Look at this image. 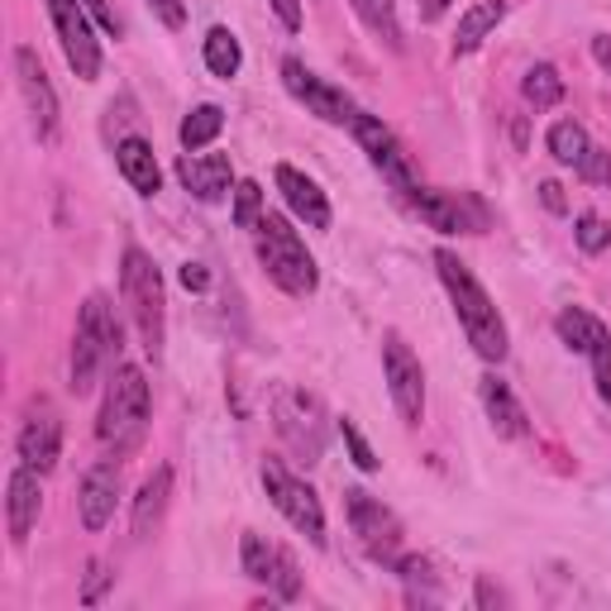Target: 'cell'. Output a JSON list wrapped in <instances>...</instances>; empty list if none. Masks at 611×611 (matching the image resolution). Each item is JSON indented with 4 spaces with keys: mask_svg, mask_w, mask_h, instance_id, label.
Listing matches in <instances>:
<instances>
[{
    "mask_svg": "<svg viewBox=\"0 0 611 611\" xmlns=\"http://www.w3.org/2000/svg\"><path fill=\"white\" fill-rule=\"evenodd\" d=\"M540 201L550 205L554 215H564V211H568V201H564V187H559V181H540Z\"/></svg>",
    "mask_w": 611,
    "mask_h": 611,
    "instance_id": "obj_43",
    "label": "cell"
},
{
    "mask_svg": "<svg viewBox=\"0 0 611 611\" xmlns=\"http://www.w3.org/2000/svg\"><path fill=\"white\" fill-rule=\"evenodd\" d=\"M62 459V421L48 407H38L20 431V463L38 468V473H54Z\"/></svg>",
    "mask_w": 611,
    "mask_h": 611,
    "instance_id": "obj_16",
    "label": "cell"
},
{
    "mask_svg": "<svg viewBox=\"0 0 611 611\" xmlns=\"http://www.w3.org/2000/svg\"><path fill=\"white\" fill-rule=\"evenodd\" d=\"M38 506H44V492H38V468L20 463L5 483V516H10V540L24 544L38 521Z\"/></svg>",
    "mask_w": 611,
    "mask_h": 611,
    "instance_id": "obj_18",
    "label": "cell"
},
{
    "mask_svg": "<svg viewBox=\"0 0 611 611\" xmlns=\"http://www.w3.org/2000/svg\"><path fill=\"white\" fill-rule=\"evenodd\" d=\"M435 268H439V282H445V292L454 302V316H459L468 344L478 349V359L502 363L506 354H512V344H506V325L497 316V306H492V296L483 292V282L473 278V268H468L459 254H449V249L435 254Z\"/></svg>",
    "mask_w": 611,
    "mask_h": 611,
    "instance_id": "obj_1",
    "label": "cell"
},
{
    "mask_svg": "<svg viewBox=\"0 0 611 611\" xmlns=\"http://www.w3.org/2000/svg\"><path fill=\"white\" fill-rule=\"evenodd\" d=\"M82 5H86V15H91V20H96V24H101V30H106V34H115V38H120V20H115V10L106 5V0H82Z\"/></svg>",
    "mask_w": 611,
    "mask_h": 611,
    "instance_id": "obj_37",
    "label": "cell"
},
{
    "mask_svg": "<svg viewBox=\"0 0 611 611\" xmlns=\"http://www.w3.org/2000/svg\"><path fill=\"white\" fill-rule=\"evenodd\" d=\"M181 287H187V292H205V287H211V272H205L201 263H187V268H181Z\"/></svg>",
    "mask_w": 611,
    "mask_h": 611,
    "instance_id": "obj_42",
    "label": "cell"
},
{
    "mask_svg": "<svg viewBox=\"0 0 611 611\" xmlns=\"http://www.w3.org/2000/svg\"><path fill=\"white\" fill-rule=\"evenodd\" d=\"M115 497H120V468H115L110 459L91 463L82 473V487H77V512H82V526L91 530V536L110 526Z\"/></svg>",
    "mask_w": 611,
    "mask_h": 611,
    "instance_id": "obj_15",
    "label": "cell"
},
{
    "mask_svg": "<svg viewBox=\"0 0 611 611\" xmlns=\"http://www.w3.org/2000/svg\"><path fill=\"white\" fill-rule=\"evenodd\" d=\"M344 506H349V526H354V536L363 540V550L373 559H392L397 544H401V521L378 497H368L363 487H349L344 492Z\"/></svg>",
    "mask_w": 611,
    "mask_h": 611,
    "instance_id": "obj_12",
    "label": "cell"
},
{
    "mask_svg": "<svg viewBox=\"0 0 611 611\" xmlns=\"http://www.w3.org/2000/svg\"><path fill=\"white\" fill-rule=\"evenodd\" d=\"M263 487H268L272 506H278V512L292 521V530H302V536L320 550V544H325V506H320L316 492H310L302 478H292L278 459L263 463Z\"/></svg>",
    "mask_w": 611,
    "mask_h": 611,
    "instance_id": "obj_6",
    "label": "cell"
},
{
    "mask_svg": "<svg viewBox=\"0 0 611 611\" xmlns=\"http://www.w3.org/2000/svg\"><path fill=\"white\" fill-rule=\"evenodd\" d=\"M349 5L359 10V20L368 24V30L378 34L387 48H401V24H397V5H392V0H349Z\"/></svg>",
    "mask_w": 611,
    "mask_h": 611,
    "instance_id": "obj_29",
    "label": "cell"
},
{
    "mask_svg": "<svg viewBox=\"0 0 611 611\" xmlns=\"http://www.w3.org/2000/svg\"><path fill=\"white\" fill-rule=\"evenodd\" d=\"M445 10H449V0H421V15H425V20H439Z\"/></svg>",
    "mask_w": 611,
    "mask_h": 611,
    "instance_id": "obj_46",
    "label": "cell"
},
{
    "mask_svg": "<svg viewBox=\"0 0 611 611\" xmlns=\"http://www.w3.org/2000/svg\"><path fill=\"white\" fill-rule=\"evenodd\" d=\"M177 177L197 201H225V191L234 181V167H230L225 153H181Z\"/></svg>",
    "mask_w": 611,
    "mask_h": 611,
    "instance_id": "obj_17",
    "label": "cell"
},
{
    "mask_svg": "<svg viewBox=\"0 0 611 611\" xmlns=\"http://www.w3.org/2000/svg\"><path fill=\"white\" fill-rule=\"evenodd\" d=\"M578 177L592 181V187H611V153L592 144L588 153H583V163H578Z\"/></svg>",
    "mask_w": 611,
    "mask_h": 611,
    "instance_id": "obj_35",
    "label": "cell"
},
{
    "mask_svg": "<svg viewBox=\"0 0 611 611\" xmlns=\"http://www.w3.org/2000/svg\"><path fill=\"white\" fill-rule=\"evenodd\" d=\"M407 205L439 234H483L478 230V220H468V211L483 215V205H473L468 197H454V191H435V187H421V181H415Z\"/></svg>",
    "mask_w": 611,
    "mask_h": 611,
    "instance_id": "obj_13",
    "label": "cell"
},
{
    "mask_svg": "<svg viewBox=\"0 0 611 611\" xmlns=\"http://www.w3.org/2000/svg\"><path fill=\"white\" fill-rule=\"evenodd\" d=\"M521 91H526V101L536 110H550V106H559V101H564V77H559V68H550V62H536V68L526 72Z\"/></svg>",
    "mask_w": 611,
    "mask_h": 611,
    "instance_id": "obj_28",
    "label": "cell"
},
{
    "mask_svg": "<svg viewBox=\"0 0 611 611\" xmlns=\"http://www.w3.org/2000/svg\"><path fill=\"white\" fill-rule=\"evenodd\" d=\"M588 149H592V144H588V129H583L578 120H554V125H550V153H554V163L578 167Z\"/></svg>",
    "mask_w": 611,
    "mask_h": 611,
    "instance_id": "obj_27",
    "label": "cell"
},
{
    "mask_svg": "<svg viewBox=\"0 0 611 611\" xmlns=\"http://www.w3.org/2000/svg\"><path fill=\"white\" fill-rule=\"evenodd\" d=\"M592 378H597V397L602 401H611V344H602V349H592Z\"/></svg>",
    "mask_w": 611,
    "mask_h": 611,
    "instance_id": "obj_36",
    "label": "cell"
},
{
    "mask_svg": "<svg viewBox=\"0 0 611 611\" xmlns=\"http://www.w3.org/2000/svg\"><path fill=\"white\" fill-rule=\"evenodd\" d=\"M258 220H263V187H258V181H239V187H234V225L254 230Z\"/></svg>",
    "mask_w": 611,
    "mask_h": 611,
    "instance_id": "obj_31",
    "label": "cell"
},
{
    "mask_svg": "<svg viewBox=\"0 0 611 611\" xmlns=\"http://www.w3.org/2000/svg\"><path fill=\"white\" fill-rule=\"evenodd\" d=\"M282 82H287L292 96L302 101V106H306L310 115H320L325 125H349V120L359 115V110H354V101H349L340 86H330L325 77L310 72L302 58H287V62H282Z\"/></svg>",
    "mask_w": 611,
    "mask_h": 611,
    "instance_id": "obj_11",
    "label": "cell"
},
{
    "mask_svg": "<svg viewBox=\"0 0 611 611\" xmlns=\"http://www.w3.org/2000/svg\"><path fill=\"white\" fill-rule=\"evenodd\" d=\"M153 10H158V20L167 30H181V24H187V5H181V0H153Z\"/></svg>",
    "mask_w": 611,
    "mask_h": 611,
    "instance_id": "obj_39",
    "label": "cell"
},
{
    "mask_svg": "<svg viewBox=\"0 0 611 611\" xmlns=\"http://www.w3.org/2000/svg\"><path fill=\"white\" fill-rule=\"evenodd\" d=\"M15 72H20L24 101H30L38 139H58V96H54V82H48V72H44L34 48H15Z\"/></svg>",
    "mask_w": 611,
    "mask_h": 611,
    "instance_id": "obj_14",
    "label": "cell"
},
{
    "mask_svg": "<svg viewBox=\"0 0 611 611\" xmlns=\"http://www.w3.org/2000/svg\"><path fill=\"white\" fill-rule=\"evenodd\" d=\"M554 330H559V340H564L568 349H574V354H592V349H602V344H611L607 325L597 320V316H588V310H578V306L559 310Z\"/></svg>",
    "mask_w": 611,
    "mask_h": 611,
    "instance_id": "obj_24",
    "label": "cell"
},
{
    "mask_svg": "<svg viewBox=\"0 0 611 611\" xmlns=\"http://www.w3.org/2000/svg\"><path fill=\"white\" fill-rule=\"evenodd\" d=\"M272 15L282 20V30H302V0H272Z\"/></svg>",
    "mask_w": 611,
    "mask_h": 611,
    "instance_id": "obj_38",
    "label": "cell"
},
{
    "mask_svg": "<svg viewBox=\"0 0 611 611\" xmlns=\"http://www.w3.org/2000/svg\"><path fill=\"white\" fill-rule=\"evenodd\" d=\"M502 588H492V578H478V607H502Z\"/></svg>",
    "mask_w": 611,
    "mask_h": 611,
    "instance_id": "obj_44",
    "label": "cell"
},
{
    "mask_svg": "<svg viewBox=\"0 0 611 611\" xmlns=\"http://www.w3.org/2000/svg\"><path fill=\"white\" fill-rule=\"evenodd\" d=\"M149 431V378L134 363H120L106 387V407L96 421V439L115 454H129Z\"/></svg>",
    "mask_w": 611,
    "mask_h": 611,
    "instance_id": "obj_2",
    "label": "cell"
},
{
    "mask_svg": "<svg viewBox=\"0 0 611 611\" xmlns=\"http://www.w3.org/2000/svg\"><path fill=\"white\" fill-rule=\"evenodd\" d=\"M115 163H120L125 181L139 191V197H158L163 173H158V158H153V149L144 144V139H120V149H115Z\"/></svg>",
    "mask_w": 611,
    "mask_h": 611,
    "instance_id": "obj_22",
    "label": "cell"
},
{
    "mask_svg": "<svg viewBox=\"0 0 611 611\" xmlns=\"http://www.w3.org/2000/svg\"><path fill=\"white\" fill-rule=\"evenodd\" d=\"M48 15H54V30H58V44L68 54L72 72L82 82H96L101 77V44L91 34V15L82 0H48Z\"/></svg>",
    "mask_w": 611,
    "mask_h": 611,
    "instance_id": "obj_9",
    "label": "cell"
},
{
    "mask_svg": "<svg viewBox=\"0 0 611 611\" xmlns=\"http://www.w3.org/2000/svg\"><path fill=\"white\" fill-rule=\"evenodd\" d=\"M106 583H110V574L101 564H91V578H86V592H82V602L91 607V602H101V592H106Z\"/></svg>",
    "mask_w": 611,
    "mask_h": 611,
    "instance_id": "obj_41",
    "label": "cell"
},
{
    "mask_svg": "<svg viewBox=\"0 0 611 611\" xmlns=\"http://www.w3.org/2000/svg\"><path fill=\"white\" fill-rule=\"evenodd\" d=\"M120 349V325H115L106 296H86L82 316H77V334H72V392L82 397L96 387L106 359Z\"/></svg>",
    "mask_w": 611,
    "mask_h": 611,
    "instance_id": "obj_5",
    "label": "cell"
},
{
    "mask_svg": "<svg viewBox=\"0 0 611 611\" xmlns=\"http://www.w3.org/2000/svg\"><path fill=\"white\" fill-rule=\"evenodd\" d=\"M574 239H578V249L583 254H602V249H611V225L602 215H578V225H574Z\"/></svg>",
    "mask_w": 611,
    "mask_h": 611,
    "instance_id": "obj_32",
    "label": "cell"
},
{
    "mask_svg": "<svg viewBox=\"0 0 611 611\" xmlns=\"http://www.w3.org/2000/svg\"><path fill=\"white\" fill-rule=\"evenodd\" d=\"M349 129H354V139L363 144V153L373 158V167L383 173L387 187H392L397 197H411V191H415V173H411V158H407V149L397 144L392 129H387L378 115H363V110L349 120Z\"/></svg>",
    "mask_w": 611,
    "mask_h": 611,
    "instance_id": "obj_8",
    "label": "cell"
},
{
    "mask_svg": "<svg viewBox=\"0 0 611 611\" xmlns=\"http://www.w3.org/2000/svg\"><path fill=\"white\" fill-rule=\"evenodd\" d=\"M397 574L407 583H421V578H431V564H425V559H415V554H407V559H397Z\"/></svg>",
    "mask_w": 611,
    "mask_h": 611,
    "instance_id": "obj_40",
    "label": "cell"
},
{
    "mask_svg": "<svg viewBox=\"0 0 611 611\" xmlns=\"http://www.w3.org/2000/svg\"><path fill=\"white\" fill-rule=\"evenodd\" d=\"M592 58H597V68H602V72H611V34L592 38Z\"/></svg>",
    "mask_w": 611,
    "mask_h": 611,
    "instance_id": "obj_45",
    "label": "cell"
},
{
    "mask_svg": "<svg viewBox=\"0 0 611 611\" xmlns=\"http://www.w3.org/2000/svg\"><path fill=\"white\" fill-rule=\"evenodd\" d=\"M120 292H125V306L129 316H134V330L139 340H144V349L153 359L163 354V278L158 268H153V258L139 249V244H129L125 249V268H120Z\"/></svg>",
    "mask_w": 611,
    "mask_h": 611,
    "instance_id": "obj_4",
    "label": "cell"
},
{
    "mask_svg": "<svg viewBox=\"0 0 611 611\" xmlns=\"http://www.w3.org/2000/svg\"><path fill=\"white\" fill-rule=\"evenodd\" d=\"M506 20V0H478V5L463 10L459 20V34H454V54H473V48H483V38L497 30Z\"/></svg>",
    "mask_w": 611,
    "mask_h": 611,
    "instance_id": "obj_23",
    "label": "cell"
},
{
    "mask_svg": "<svg viewBox=\"0 0 611 611\" xmlns=\"http://www.w3.org/2000/svg\"><path fill=\"white\" fill-rule=\"evenodd\" d=\"M272 415H278V435L287 439V445L302 454L306 463L320 459L325 449V425H320V401L306 397V392H292V387H282L278 401H272Z\"/></svg>",
    "mask_w": 611,
    "mask_h": 611,
    "instance_id": "obj_10",
    "label": "cell"
},
{
    "mask_svg": "<svg viewBox=\"0 0 611 611\" xmlns=\"http://www.w3.org/2000/svg\"><path fill=\"white\" fill-rule=\"evenodd\" d=\"M205 68H211L220 82L239 77V68H244V48H239V38H234L225 24H215V30L205 34Z\"/></svg>",
    "mask_w": 611,
    "mask_h": 611,
    "instance_id": "obj_25",
    "label": "cell"
},
{
    "mask_svg": "<svg viewBox=\"0 0 611 611\" xmlns=\"http://www.w3.org/2000/svg\"><path fill=\"white\" fill-rule=\"evenodd\" d=\"M239 564H244V578L254 583H272V574H278V550L263 540V536H244L239 540Z\"/></svg>",
    "mask_w": 611,
    "mask_h": 611,
    "instance_id": "obj_30",
    "label": "cell"
},
{
    "mask_svg": "<svg viewBox=\"0 0 611 611\" xmlns=\"http://www.w3.org/2000/svg\"><path fill=\"white\" fill-rule=\"evenodd\" d=\"M483 411H487V421H492V431L497 435H506V439H526L530 435V421H526V407L516 401V392L506 387L497 373H487L483 378Z\"/></svg>",
    "mask_w": 611,
    "mask_h": 611,
    "instance_id": "obj_20",
    "label": "cell"
},
{
    "mask_svg": "<svg viewBox=\"0 0 611 611\" xmlns=\"http://www.w3.org/2000/svg\"><path fill=\"white\" fill-rule=\"evenodd\" d=\"M340 435H344V445H349V459H354L363 473H378V454H373V445L363 439V431L349 421V415H340Z\"/></svg>",
    "mask_w": 611,
    "mask_h": 611,
    "instance_id": "obj_33",
    "label": "cell"
},
{
    "mask_svg": "<svg viewBox=\"0 0 611 611\" xmlns=\"http://www.w3.org/2000/svg\"><path fill=\"white\" fill-rule=\"evenodd\" d=\"M167 497H173V468L158 463L144 478L139 497H134V540H149L153 536V526H158L163 512H167Z\"/></svg>",
    "mask_w": 611,
    "mask_h": 611,
    "instance_id": "obj_21",
    "label": "cell"
},
{
    "mask_svg": "<svg viewBox=\"0 0 611 611\" xmlns=\"http://www.w3.org/2000/svg\"><path fill=\"white\" fill-rule=\"evenodd\" d=\"M272 588H278L282 602H296V597H302V574H296V559L287 550H278V574H272Z\"/></svg>",
    "mask_w": 611,
    "mask_h": 611,
    "instance_id": "obj_34",
    "label": "cell"
},
{
    "mask_svg": "<svg viewBox=\"0 0 611 611\" xmlns=\"http://www.w3.org/2000/svg\"><path fill=\"white\" fill-rule=\"evenodd\" d=\"M383 378H387V392H392V407L401 421L421 425L425 421V373L401 334H387L383 340Z\"/></svg>",
    "mask_w": 611,
    "mask_h": 611,
    "instance_id": "obj_7",
    "label": "cell"
},
{
    "mask_svg": "<svg viewBox=\"0 0 611 611\" xmlns=\"http://www.w3.org/2000/svg\"><path fill=\"white\" fill-rule=\"evenodd\" d=\"M220 129H225V110H220V106H197L187 120H181V149L197 153L205 144H215Z\"/></svg>",
    "mask_w": 611,
    "mask_h": 611,
    "instance_id": "obj_26",
    "label": "cell"
},
{
    "mask_svg": "<svg viewBox=\"0 0 611 611\" xmlns=\"http://www.w3.org/2000/svg\"><path fill=\"white\" fill-rule=\"evenodd\" d=\"M258 234V263L268 268V278L278 282L287 296H310L320 287V272H316V258L306 254V239L296 234L282 215H268L254 225Z\"/></svg>",
    "mask_w": 611,
    "mask_h": 611,
    "instance_id": "obj_3",
    "label": "cell"
},
{
    "mask_svg": "<svg viewBox=\"0 0 611 611\" xmlns=\"http://www.w3.org/2000/svg\"><path fill=\"white\" fill-rule=\"evenodd\" d=\"M278 191H282V201L292 205L296 220H306L310 230H330V201H325V191L302 173V167L282 163L278 167Z\"/></svg>",
    "mask_w": 611,
    "mask_h": 611,
    "instance_id": "obj_19",
    "label": "cell"
}]
</instances>
